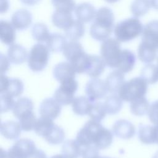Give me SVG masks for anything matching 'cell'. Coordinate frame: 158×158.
<instances>
[{"mask_svg": "<svg viewBox=\"0 0 158 158\" xmlns=\"http://www.w3.org/2000/svg\"><path fill=\"white\" fill-rule=\"evenodd\" d=\"M157 49H158V48H157Z\"/></svg>", "mask_w": 158, "mask_h": 158, "instance_id": "obj_56", "label": "cell"}, {"mask_svg": "<svg viewBox=\"0 0 158 158\" xmlns=\"http://www.w3.org/2000/svg\"><path fill=\"white\" fill-rule=\"evenodd\" d=\"M152 140L153 143L158 144V124L152 126Z\"/></svg>", "mask_w": 158, "mask_h": 158, "instance_id": "obj_49", "label": "cell"}, {"mask_svg": "<svg viewBox=\"0 0 158 158\" xmlns=\"http://www.w3.org/2000/svg\"><path fill=\"white\" fill-rule=\"evenodd\" d=\"M90 27L91 36L98 41H104L109 38L114 29V15L107 7L99 8Z\"/></svg>", "mask_w": 158, "mask_h": 158, "instance_id": "obj_1", "label": "cell"}, {"mask_svg": "<svg viewBox=\"0 0 158 158\" xmlns=\"http://www.w3.org/2000/svg\"><path fill=\"white\" fill-rule=\"evenodd\" d=\"M93 102V101L86 96L75 98L72 103L73 112L75 114L80 116L88 115Z\"/></svg>", "mask_w": 158, "mask_h": 158, "instance_id": "obj_26", "label": "cell"}, {"mask_svg": "<svg viewBox=\"0 0 158 158\" xmlns=\"http://www.w3.org/2000/svg\"><path fill=\"white\" fill-rule=\"evenodd\" d=\"M148 114L150 121L155 125L158 124V101L151 104Z\"/></svg>", "mask_w": 158, "mask_h": 158, "instance_id": "obj_45", "label": "cell"}, {"mask_svg": "<svg viewBox=\"0 0 158 158\" xmlns=\"http://www.w3.org/2000/svg\"><path fill=\"white\" fill-rule=\"evenodd\" d=\"M65 132L60 127L55 124L44 139L51 144L57 145L62 143L65 139Z\"/></svg>", "mask_w": 158, "mask_h": 158, "instance_id": "obj_37", "label": "cell"}, {"mask_svg": "<svg viewBox=\"0 0 158 158\" xmlns=\"http://www.w3.org/2000/svg\"><path fill=\"white\" fill-rule=\"evenodd\" d=\"M61 106L54 98H46L40 105V115L43 118L56 119L60 114Z\"/></svg>", "mask_w": 158, "mask_h": 158, "instance_id": "obj_10", "label": "cell"}, {"mask_svg": "<svg viewBox=\"0 0 158 158\" xmlns=\"http://www.w3.org/2000/svg\"><path fill=\"white\" fill-rule=\"evenodd\" d=\"M73 21L74 19H73L72 12L55 10L52 15V22L53 25L64 30L68 28Z\"/></svg>", "mask_w": 158, "mask_h": 158, "instance_id": "obj_16", "label": "cell"}, {"mask_svg": "<svg viewBox=\"0 0 158 158\" xmlns=\"http://www.w3.org/2000/svg\"><path fill=\"white\" fill-rule=\"evenodd\" d=\"M99 149L94 145L84 147L82 149L81 156L83 158H96L99 156Z\"/></svg>", "mask_w": 158, "mask_h": 158, "instance_id": "obj_44", "label": "cell"}, {"mask_svg": "<svg viewBox=\"0 0 158 158\" xmlns=\"http://www.w3.org/2000/svg\"><path fill=\"white\" fill-rule=\"evenodd\" d=\"M74 11L78 20L82 23H88L94 19L97 10L91 4L82 2L76 6Z\"/></svg>", "mask_w": 158, "mask_h": 158, "instance_id": "obj_15", "label": "cell"}, {"mask_svg": "<svg viewBox=\"0 0 158 158\" xmlns=\"http://www.w3.org/2000/svg\"><path fill=\"white\" fill-rule=\"evenodd\" d=\"M14 97L7 93H1L0 110L1 113L6 112L12 109L15 104Z\"/></svg>", "mask_w": 158, "mask_h": 158, "instance_id": "obj_42", "label": "cell"}, {"mask_svg": "<svg viewBox=\"0 0 158 158\" xmlns=\"http://www.w3.org/2000/svg\"><path fill=\"white\" fill-rule=\"evenodd\" d=\"M22 128L18 122L8 120L2 122L1 125V134L6 139H16L21 134Z\"/></svg>", "mask_w": 158, "mask_h": 158, "instance_id": "obj_19", "label": "cell"}, {"mask_svg": "<svg viewBox=\"0 0 158 158\" xmlns=\"http://www.w3.org/2000/svg\"><path fill=\"white\" fill-rule=\"evenodd\" d=\"M85 92L88 98L94 102L104 98L108 90L105 81L97 78L91 79L86 83Z\"/></svg>", "mask_w": 158, "mask_h": 158, "instance_id": "obj_9", "label": "cell"}, {"mask_svg": "<svg viewBox=\"0 0 158 158\" xmlns=\"http://www.w3.org/2000/svg\"><path fill=\"white\" fill-rule=\"evenodd\" d=\"M106 66V64L101 56L91 55L89 67L85 73L92 78H97L104 71Z\"/></svg>", "mask_w": 158, "mask_h": 158, "instance_id": "obj_21", "label": "cell"}, {"mask_svg": "<svg viewBox=\"0 0 158 158\" xmlns=\"http://www.w3.org/2000/svg\"><path fill=\"white\" fill-rule=\"evenodd\" d=\"M120 43L116 38H109L101 44V56L106 66L111 69H117L118 67L122 51Z\"/></svg>", "mask_w": 158, "mask_h": 158, "instance_id": "obj_4", "label": "cell"}, {"mask_svg": "<svg viewBox=\"0 0 158 158\" xmlns=\"http://www.w3.org/2000/svg\"><path fill=\"white\" fill-rule=\"evenodd\" d=\"M151 7L149 0H134L130 6L134 17L139 18L146 15Z\"/></svg>", "mask_w": 158, "mask_h": 158, "instance_id": "obj_33", "label": "cell"}, {"mask_svg": "<svg viewBox=\"0 0 158 158\" xmlns=\"http://www.w3.org/2000/svg\"><path fill=\"white\" fill-rule=\"evenodd\" d=\"M107 112L104 103L102 102H94L88 115L94 120L100 122L106 116Z\"/></svg>", "mask_w": 158, "mask_h": 158, "instance_id": "obj_39", "label": "cell"}, {"mask_svg": "<svg viewBox=\"0 0 158 158\" xmlns=\"http://www.w3.org/2000/svg\"><path fill=\"white\" fill-rule=\"evenodd\" d=\"M41 0H20V1L26 6H35L38 4Z\"/></svg>", "mask_w": 158, "mask_h": 158, "instance_id": "obj_50", "label": "cell"}, {"mask_svg": "<svg viewBox=\"0 0 158 158\" xmlns=\"http://www.w3.org/2000/svg\"><path fill=\"white\" fill-rule=\"evenodd\" d=\"M113 141V134L103 126L98 131L93 142V145L99 149H104L109 147Z\"/></svg>", "mask_w": 158, "mask_h": 158, "instance_id": "obj_25", "label": "cell"}, {"mask_svg": "<svg viewBox=\"0 0 158 158\" xmlns=\"http://www.w3.org/2000/svg\"><path fill=\"white\" fill-rule=\"evenodd\" d=\"M125 82L124 73L118 70L110 72L105 80L108 92L110 93H118Z\"/></svg>", "mask_w": 158, "mask_h": 158, "instance_id": "obj_18", "label": "cell"}, {"mask_svg": "<svg viewBox=\"0 0 158 158\" xmlns=\"http://www.w3.org/2000/svg\"><path fill=\"white\" fill-rule=\"evenodd\" d=\"M143 28L138 18L131 17L118 22L114 27V33L115 38L120 42H128L141 35Z\"/></svg>", "mask_w": 158, "mask_h": 158, "instance_id": "obj_2", "label": "cell"}, {"mask_svg": "<svg viewBox=\"0 0 158 158\" xmlns=\"http://www.w3.org/2000/svg\"><path fill=\"white\" fill-rule=\"evenodd\" d=\"M52 73L56 80L61 83L68 79L75 78L76 72L69 62H62L54 66Z\"/></svg>", "mask_w": 158, "mask_h": 158, "instance_id": "obj_13", "label": "cell"}, {"mask_svg": "<svg viewBox=\"0 0 158 158\" xmlns=\"http://www.w3.org/2000/svg\"><path fill=\"white\" fill-rule=\"evenodd\" d=\"M142 77L148 84H154L158 81V66L152 64H147L141 71Z\"/></svg>", "mask_w": 158, "mask_h": 158, "instance_id": "obj_35", "label": "cell"}, {"mask_svg": "<svg viewBox=\"0 0 158 158\" xmlns=\"http://www.w3.org/2000/svg\"><path fill=\"white\" fill-rule=\"evenodd\" d=\"M149 103L144 96L130 102V111L136 116H142L148 112Z\"/></svg>", "mask_w": 158, "mask_h": 158, "instance_id": "obj_32", "label": "cell"}, {"mask_svg": "<svg viewBox=\"0 0 158 158\" xmlns=\"http://www.w3.org/2000/svg\"><path fill=\"white\" fill-rule=\"evenodd\" d=\"M148 89V83L141 77L125 81L120 88L118 94L125 102H131L144 97Z\"/></svg>", "mask_w": 158, "mask_h": 158, "instance_id": "obj_3", "label": "cell"}, {"mask_svg": "<svg viewBox=\"0 0 158 158\" xmlns=\"http://www.w3.org/2000/svg\"><path fill=\"white\" fill-rule=\"evenodd\" d=\"M78 82L75 78L66 80L60 83L59 87L54 93V98L60 104L67 106L72 104L74 95L78 89Z\"/></svg>", "mask_w": 158, "mask_h": 158, "instance_id": "obj_6", "label": "cell"}, {"mask_svg": "<svg viewBox=\"0 0 158 158\" xmlns=\"http://www.w3.org/2000/svg\"><path fill=\"white\" fill-rule=\"evenodd\" d=\"M112 132L119 138L128 139L135 135V127L130 122L121 119L116 121L114 123Z\"/></svg>", "mask_w": 158, "mask_h": 158, "instance_id": "obj_11", "label": "cell"}, {"mask_svg": "<svg viewBox=\"0 0 158 158\" xmlns=\"http://www.w3.org/2000/svg\"><path fill=\"white\" fill-rule=\"evenodd\" d=\"M157 48L141 41L138 48V56L143 63L151 64L156 58Z\"/></svg>", "mask_w": 158, "mask_h": 158, "instance_id": "obj_22", "label": "cell"}, {"mask_svg": "<svg viewBox=\"0 0 158 158\" xmlns=\"http://www.w3.org/2000/svg\"><path fill=\"white\" fill-rule=\"evenodd\" d=\"M141 41L158 48V20H152L144 27Z\"/></svg>", "mask_w": 158, "mask_h": 158, "instance_id": "obj_14", "label": "cell"}, {"mask_svg": "<svg viewBox=\"0 0 158 158\" xmlns=\"http://www.w3.org/2000/svg\"><path fill=\"white\" fill-rule=\"evenodd\" d=\"M9 78L4 74L1 75V85H0V93L6 92L7 85L9 83Z\"/></svg>", "mask_w": 158, "mask_h": 158, "instance_id": "obj_47", "label": "cell"}, {"mask_svg": "<svg viewBox=\"0 0 158 158\" xmlns=\"http://www.w3.org/2000/svg\"><path fill=\"white\" fill-rule=\"evenodd\" d=\"M15 30L11 22L10 23L6 20H1L0 39L1 42L8 46L14 44L16 38Z\"/></svg>", "mask_w": 158, "mask_h": 158, "instance_id": "obj_20", "label": "cell"}, {"mask_svg": "<svg viewBox=\"0 0 158 158\" xmlns=\"http://www.w3.org/2000/svg\"><path fill=\"white\" fill-rule=\"evenodd\" d=\"M135 62V54L128 49H123L117 69L123 73H128L133 70Z\"/></svg>", "mask_w": 158, "mask_h": 158, "instance_id": "obj_24", "label": "cell"}, {"mask_svg": "<svg viewBox=\"0 0 158 158\" xmlns=\"http://www.w3.org/2000/svg\"><path fill=\"white\" fill-rule=\"evenodd\" d=\"M66 38L70 41H76L83 36L85 33V28L83 23L77 20H74L70 27L64 30Z\"/></svg>", "mask_w": 158, "mask_h": 158, "instance_id": "obj_29", "label": "cell"}, {"mask_svg": "<svg viewBox=\"0 0 158 158\" xmlns=\"http://www.w3.org/2000/svg\"><path fill=\"white\" fill-rule=\"evenodd\" d=\"M104 1H106V2H108V3L112 4V3H115V2H117V1H119V0H104Z\"/></svg>", "mask_w": 158, "mask_h": 158, "instance_id": "obj_53", "label": "cell"}, {"mask_svg": "<svg viewBox=\"0 0 158 158\" xmlns=\"http://www.w3.org/2000/svg\"><path fill=\"white\" fill-rule=\"evenodd\" d=\"M152 126L141 125L138 130V138L140 141L146 144H153Z\"/></svg>", "mask_w": 158, "mask_h": 158, "instance_id": "obj_41", "label": "cell"}, {"mask_svg": "<svg viewBox=\"0 0 158 158\" xmlns=\"http://www.w3.org/2000/svg\"><path fill=\"white\" fill-rule=\"evenodd\" d=\"M1 73H5L9 69L10 67V61L7 57L5 56L4 54H1Z\"/></svg>", "mask_w": 158, "mask_h": 158, "instance_id": "obj_46", "label": "cell"}, {"mask_svg": "<svg viewBox=\"0 0 158 158\" xmlns=\"http://www.w3.org/2000/svg\"><path fill=\"white\" fill-rule=\"evenodd\" d=\"M54 125L52 120L40 117L36 120L34 131L36 135L44 138Z\"/></svg>", "mask_w": 158, "mask_h": 158, "instance_id": "obj_34", "label": "cell"}, {"mask_svg": "<svg viewBox=\"0 0 158 158\" xmlns=\"http://www.w3.org/2000/svg\"><path fill=\"white\" fill-rule=\"evenodd\" d=\"M28 52L22 46L17 44H13L9 46L7 50V57L12 64H23L28 60Z\"/></svg>", "mask_w": 158, "mask_h": 158, "instance_id": "obj_17", "label": "cell"}, {"mask_svg": "<svg viewBox=\"0 0 158 158\" xmlns=\"http://www.w3.org/2000/svg\"><path fill=\"white\" fill-rule=\"evenodd\" d=\"M32 15L27 9H19L12 15L11 23L16 30H24L28 28L32 23Z\"/></svg>", "mask_w": 158, "mask_h": 158, "instance_id": "obj_12", "label": "cell"}, {"mask_svg": "<svg viewBox=\"0 0 158 158\" xmlns=\"http://www.w3.org/2000/svg\"><path fill=\"white\" fill-rule=\"evenodd\" d=\"M37 118L33 112H31L19 118V123L20 124L22 130L25 131H30L34 130Z\"/></svg>", "mask_w": 158, "mask_h": 158, "instance_id": "obj_40", "label": "cell"}, {"mask_svg": "<svg viewBox=\"0 0 158 158\" xmlns=\"http://www.w3.org/2000/svg\"><path fill=\"white\" fill-rule=\"evenodd\" d=\"M152 158H158V151H157L156 152V154L154 155V156L152 157Z\"/></svg>", "mask_w": 158, "mask_h": 158, "instance_id": "obj_54", "label": "cell"}, {"mask_svg": "<svg viewBox=\"0 0 158 158\" xmlns=\"http://www.w3.org/2000/svg\"><path fill=\"white\" fill-rule=\"evenodd\" d=\"M83 51V48L79 42L70 41L65 44L62 52L65 58L69 62Z\"/></svg>", "mask_w": 158, "mask_h": 158, "instance_id": "obj_31", "label": "cell"}, {"mask_svg": "<svg viewBox=\"0 0 158 158\" xmlns=\"http://www.w3.org/2000/svg\"><path fill=\"white\" fill-rule=\"evenodd\" d=\"M50 34L48 27L44 23H36L32 27L31 35L33 39L39 43H46Z\"/></svg>", "mask_w": 158, "mask_h": 158, "instance_id": "obj_36", "label": "cell"}, {"mask_svg": "<svg viewBox=\"0 0 158 158\" xmlns=\"http://www.w3.org/2000/svg\"><path fill=\"white\" fill-rule=\"evenodd\" d=\"M151 7L153 9L158 10V0H149Z\"/></svg>", "mask_w": 158, "mask_h": 158, "instance_id": "obj_51", "label": "cell"}, {"mask_svg": "<svg viewBox=\"0 0 158 158\" xmlns=\"http://www.w3.org/2000/svg\"><path fill=\"white\" fill-rule=\"evenodd\" d=\"M105 158H111V157H105Z\"/></svg>", "mask_w": 158, "mask_h": 158, "instance_id": "obj_55", "label": "cell"}, {"mask_svg": "<svg viewBox=\"0 0 158 158\" xmlns=\"http://www.w3.org/2000/svg\"><path fill=\"white\" fill-rule=\"evenodd\" d=\"M104 104L107 114L114 115L120 111L123 106V100L118 94L114 93L106 98Z\"/></svg>", "mask_w": 158, "mask_h": 158, "instance_id": "obj_30", "label": "cell"}, {"mask_svg": "<svg viewBox=\"0 0 158 158\" xmlns=\"http://www.w3.org/2000/svg\"><path fill=\"white\" fill-rule=\"evenodd\" d=\"M102 127L100 122L89 120L78 132L76 136L77 141L83 147L93 145L94 138Z\"/></svg>", "mask_w": 158, "mask_h": 158, "instance_id": "obj_7", "label": "cell"}, {"mask_svg": "<svg viewBox=\"0 0 158 158\" xmlns=\"http://www.w3.org/2000/svg\"><path fill=\"white\" fill-rule=\"evenodd\" d=\"M51 3L56 10L73 12L76 5L74 0H51Z\"/></svg>", "mask_w": 158, "mask_h": 158, "instance_id": "obj_43", "label": "cell"}, {"mask_svg": "<svg viewBox=\"0 0 158 158\" xmlns=\"http://www.w3.org/2000/svg\"><path fill=\"white\" fill-rule=\"evenodd\" d=\"M30 158H47L46 154L42 150L36 149Z\"/></svg>", "mask_w": 158, "mask_h": 158, "instance_id": "obj_48", "label": "cell"}, {"mask_svg": "<svg viewBox=\"0 0 158 158\" xmlns=\"http://www.w3.org/2000/svg\"><path fill=\"white\" fill-rule=\"evenodd\" d=\"M81 145L77 140L65 141L62 146V153L65 158H78L82 153Z\"/></svg>", "mask_w": 158, "mask_h": 158, "instance_id": "obj_27", "label": "cell"}, {"mask_svg": "<svg viewBox=\"0 0 158 158\" xmlns=\"http://www.w3.org/2000/svg\"><path fill=\"white\" fill-rule=\"evenodd\" d=\"M23 89V83L21 80L18 78H10L7 89L4 93H7L14 98H16L22 94Z\"/></svg>", "mask_w": 158, "mask_h": 158, "instance_id": "obj_38", "label": "cell"}, {"mask_svg": "<svg viewBox=\"0 0 158 158\" xmlns=\"http://www.w3.org/2000/svg\"><path fill=\"white\" fill-rule=\"evenodd\" d=\"M36 149L32 140L26 138L20 139L8 150L7 158H30Z\"/></svg>", "mask_w": 158, "mask_h": 158, "instance_id": "obj_8", "label": "cell"}, {"mask_svg": "<svg viewBox=\"0 0 158 158\" xmlns=\"http://www.w3.org/2000/svg\"><path fill=\"white\" fill-rule=\"evenodd\" d=\"M50 158H65L62 154H56L54 156H52Z\"/></svg>", "mask_w": 158, "mask_h": 158, "instance_id": "obj_52", "label": "cell"}, {"mask_svg": "<svg viewBox=\"0 0 158 158\" xmlns=\"http://www.w3.org/2000/svg\"><path fill=\"white\" fill-rule=\"evenodd\" d=\"M67 43L65 36L61 34L54 33L50 34V36L46 41V45L51 51L59 52L63 51Z\"/></svg>", "mask_w": 158, "mask_h": 158, "instance_id": "obj_28", "label": "cell"}, {"mask_svg": "<svg viewBox=\"0 0 158 158\" xmlns=\"http://www.w3.org/2000/svg\"><path fill=\"white\" fill-rule=\"evenodd\" d=\"M50 50L41 43L34 44L28 57V65L32 71L39 72L43 70L48 65Z\"/></svg>", "mask_w": 158, "mask_h": 158, "instance_id": "obj_5", "label": "cell"}, {"mask_svg": "<svg viewBox=\"0 0 158 158\" xmlns=\"http://www.w3.org/2000/svg\"><path fill=\"white\" fill-rule=\"evenodd\" d=\"M33 109V101L28 98L22 97L20 98L15 102L12 110L14 115L19 119L22 116L32 112Z\"/></svg>", "mask_w": 158, "mask_h": 158, "instance_id": "obj_23", "label": "cell"}]
</instances>
